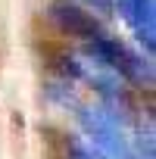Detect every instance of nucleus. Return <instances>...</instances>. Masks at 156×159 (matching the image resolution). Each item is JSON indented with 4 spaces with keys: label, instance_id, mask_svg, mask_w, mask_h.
I'll return each mask as SVG.
<instances>
[{
    "label": "nucleus",
    "instance_id": "obj_1",
    "mask_svg": "<svg viewBox=\"0 0 156 159\" xmlns=\"http://www.w3.org/2000/svg\"><path fill=\"white\" fill-rule=\"evenodd\" d=\"M78 122H81V131H85V140L103 153L106 159H134V147H131V137L125 134V128L119 125V119L103 109V106H85L78 112Z\"/></svg>",
    "mask_w": 156,
    "mask_h": 159
},
{
    "label": "nucleus",
    "instance_id": "obj_2",
    "mask_svg": "<svg viewBox=\"0 0 156 159\" xmlns=\"http://www.w3.org/2000/svg\"><path fill=\"white\" fill-rule=\"evenodd\" d=\"M85 53H88L97 66H103V69H109V72H116V75L134 78V81H140V78H150V69L144 66V59L134 56L122 41H116V38H109V34H100V38L88 41Z\"/></svg>",
    "mask_w": 156,
    "mask_h": 159
},
{
    "label": "nucleus",
    "instance_id": "obj_3",
    "mask_svg": "<svg viewBox=\"0 0 156 159\" xmlns=\"http://www.w3.org/2000/svg\"><path fill=\"white\" fill-rule=\"evenodd\" d=\"M50 19L59 25V31H66V34H72V38L94 41V38L103 34L100 19H97L94 13H88L85 7L69 3V0H53V3H50Z\"/></svg>",
    "mask_w": 156,
    "mask_h": 159
},
{
    "label": "nucleus",
    "instance_id": "obj_4",
    "mask_svg": "<svg viewBox=\"0 0 156 159\" xmlns=\"http://www.w3.org/2000/svg\"><path fill=\"white\" fill-rule=\"evenodd\" d=\"M112 7H119V16L131 25L134 38L147 47L153 56V38H156V0H112Z\"/></svg>",
    "mask_w": 156,
    "mask_h": 159
},
{
    "label": "nucleus",
    "instance_id": "obj_5",
    "mask_svg": "<svg viewBox=\"0 0 156 159\" xmlns=\"http://www.w3.org/2000/svg\"><path fill=\"white\" fill-rule=\"evenodd\" d=\"M66 153H69V159H106L103 153H97L85 137H72L69 140V147H66Z\"/></svg>",
    "mask_w": 156,
    "mask_h": 159
},
{
    "label": "nucleus",
    "instance_id": "obj_6",
    "mask_svg": "<svg viewBox=\"0 0 156 159\" xmlns=\"http://www.w3.org/2000/svg\"><path fill=\"white\" fill-rule=\"evenodd\" d=\"M85 3H88L94 13H100V16H109V13H112V0H85Z\"/></svg>",
    "mask_w": 156,
    "mask_h": 159
}]
</instances>
